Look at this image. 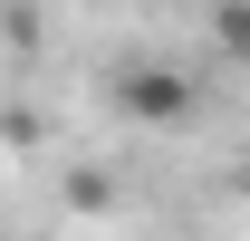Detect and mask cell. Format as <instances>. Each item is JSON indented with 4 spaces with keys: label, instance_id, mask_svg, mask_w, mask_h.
<instances>
[{
    "label": "cell",
    "instance_id": "1",
    "mask_svg": "<svg viewBox=\"0 0 250 241\" xmlns=\"http://www.w3.org/2000/svg\"><path fill=\"white\" fill-rule=\"evenodd\" d=\"M116 106H125L135 125H192V106H202V87H192L183 68L145 58V68H116Z\"/></svg>",
    "mask_w": 250,
    "mask_h": 241
},
{
    "label": "cell",
    "instance_id": "2",
    "mask_svg": "<svg viewBox=\"0 0 250 241\" xmlns=\"http://www.w3.org/2000/svg\"><path fill=\"white\" fill-rule=\"evenodd\" d=\"M221 48H231V58H250V10H241V0L221 10Z\"/></svg>",
    "mask_w": 250,
    "mask_h": 241
}]
</instances>
